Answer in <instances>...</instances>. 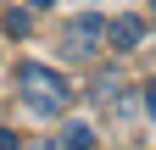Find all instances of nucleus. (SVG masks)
<instances>
[{"instance_id":"f03ea898","label":"nucleus","mask_w":156,"mask_h":150,"mask_svg":"<svg viewBox=\"0 0 156 150\" xmlns=\"http://www.w3.org/2000/svg\"><path fill=\"white\" fill-rule=\"evenodd\" d=\"M101 39H106V17H73L67 22V45L73 50H95Z\"/></svg>"},{"instance_id":"423d86ee","label":"nucleus","mask_w":156,"mask_h":150,"mask_svg":"<svg viewBox=\"0 0 156 150\" xmlns=\"http://www.w3.org/2000/svg\"><path fill=\"white\" fill-rule=\"evenodd\" d=\"M0 150H23V139H17L11 128H0Z\"/></svg>"},{"instance_id":"6e6552de","label":"nucleus","mask_w":156,"mask_h":150,"mask_svg":"<svg viewBox=\"0 0 156 150\" xmlns=\"http://www.w3.org/2000/svg\"><path fill=\"white\" fill-rule=\"evenodd\" d=\"M34 6H50V0H34Z\"/></svg>"},{"instance_id":"39448f33","label":"nucleus","mask_w":156,"mask_h":150,"mask_svg":"<svg viewBox=\"0 0 156 150\" xmlns=\"http://www.w3.org/2000/svg\"><path fill=\"white\" fill-rule=\"evenodd\" d=\"M34 28V17L23 11V6H17V11H6V33H28Z\"/></svg>"},{"instance_id":"7ed1b4c3","label":"nucleus","mask_w":156,"mask_h":150,"mask_svg":"<svg viewBox=\"0 0 156 150\" xmlns=\"http://www.w3.org/2000/svg\"><path fill=\"white\" fill-rule=\"evenodd\" d=\"M140 39H145L140 17H112V22H106V45H117V50H134Z\"/></svg>"},{"instance_id":"f257e3e1","label":"nucleus","mask_w":156,"mask_h":150,"mask_svg":"<svg viewBox=\"0 0 156 150\" xmlns=\"http://www.w3.org/2000/svg\"><path fill=\"white\" fill-rule=\"evenodd\" d=\"M17 84H23V100L39 111V117H56V111H67V100H73V84L56 67H39V61L17 67Z\"/></svg>"},{"instance_id":"0eeeda50","label":"nucleus","mask_w":156,"mask_h":150,"mask_svg":"<svg viewBox=\"0 0 156 150\" xmlns=\"http://www.w3.org/2000/svg\"><path fill=\"white\" fill-rule=\"evenodd\" d=\"M145 111H151V117H156V78L145 84Z\"/></svg>"},{"instance_id":"20e7f679","label":"nucleus","mask_w":156,"mask_h":150,"mask_svg":"<svg viewBox=\"0 0 156 150\" xmlns=\"http://www.w3.org/2000/svg\"><path fill=\"white\" fill-rule=\"evenodd\" d=\"M89 145H95V128L89 122H67V134H62L56 150H89Z\"/></svg>"},{"instance_id":"1a4fd4ad","label":"nucleus","mask_w":156,"mask_h":150,"mask_svg":"<svg viewBox=\"0 0 156 150\" xmlns=\"http://www.w3.org/2000/svg\"><path fill=\"white\" fill-rule=\"evenodd\" d=\"M45 150H56V145H45Z\"/></svg>"}]
</instances>
